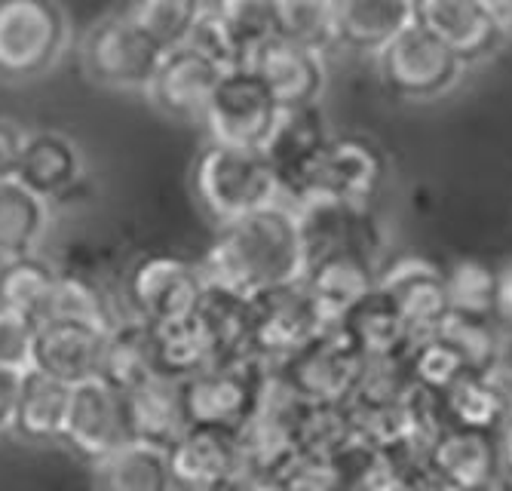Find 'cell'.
<instances>
[{
	"label": "cell",
	"mask_w": 512,
	"mask_h": 491,
	"mask_svg": "<svg viewBox=\"0 0 512 491\" xmlns=\"http://www.w3.org/2000/svg\"><path fill=\"white\" fill-rule=\"evenodd\" d=\"M200 267L206 283L237 292L249 301L301 283L307 274V243L298 209L279 200L221 225V234Z\"/></svg>",
	"instance_id": "1"
},
{
	"label": "cell",
	"mask_w": 512,
	"mask_h": 491,
	"mask_svg": "<svg viewBox=\"0 0 512 491\" xmlns=\"http://www.w3.org/2000/svg\"><path fill=\"white\" fill-rule=\"evenodd\" d=\"M68 406H71V387L68 384L28 369L22 378V390H19L13 430L31 442L62 439L65 421H68Z\"/></svg>",
	"instance_id": "23"
},
{
	"label": "cell",
	"mask_w": 512,
	"mask_h": 491,
	"mask_svg": "<svg viewBox=\"0 0 512 491\" xmlns=\"http://www.w3.org/2000/svg\"><path fill=\"white\" fill-rule=\"evenodd\" d=\"M37 323L19 310L0 304V366L28 372L31 369V347H34Z\"/></svg>",
	"instance_id": "32"
},
{
	"label": "cell",
	"mask_w": 512,
	"mask_h": 491,
	"mask_svg": "<svg viewBox=\"0 0 512 491\" xmlns=\"http://www.w3.org/2000/svg\"><path fill=\"white\" fill-rule=\"evenodd\" d=\"M249 65L264 77L279 108L316 105L325 89V56L289 37H270L249 56Z\"/></svg>",
	"instance_id": "17"
},
{
	"label": "cell",
	"mask_w": 512,
	"mask_h": 491,
	"mask_svg": "<svg viewBox=\"0 0 512 491\" xmlns=\"http://www.w3.org/2000/svg\"><path fill=\"white\" fill-rule=\"evenodd\" d=\"M169 467L175 485L191 491H215L246 467L240 430L224 427H188L172 445Z\"/></svg>",
	"instance_id": "14"
},
{
	"label": "cell",
	"mask_w": 512,
	"mask_h": 491,
	"mask_svg": "<svg viewBox=\"0 0 512 491\" xmlns=\"http://www.w3.org/2000/svg\"><path fill=\"white\" fill-rule=\"evenodd\" d=\"M25 372L4 369L0 366V430H13L16 406H19V390H22Z\"/></svg>",
	"instance_id": "35"
},
{
	"label": "cell",
	"mask_w": 512,
	"mask_h": 491,
	"mask_svg": "<svg viewBox=\"0 0 512 491\" xmlns=\"http://www.w3.org/2000/svg\"><path fill=\"white\" fill-rule=\"evenodd\" d=\"M215 13L234 31L246 56H252L261 43L279 37L283 25V0H215Z\"/></svg>",
	"instance_id": "28"
},
{
	"label": "cell",
	"mask_w": 512,
	"mask_h": 491,
	"mask_svg": "<svg viewBox=\"0 0 512 491\" xmlns=\"http://www.w3.org/2000/svg\"><path fill=\"white\" fill-rule=\"evenodd\" d=\"M375 59L384 86L408 102H424L448 93L467 68L417 19L402 28L384 50H378Z\"/></svg>",
	"instance_id": "4"
},
{
	"label": "cell",
	"mask_w": 512,
	"mask_h": 491,
	"mask_svg": "<svg viewBox=\"0 0 512 491\" xmlns=\"http://www.w3.org/2000/svg\"><path fill=\"white\" fill-rule=\"evenodd\" d=\"M99 378L111 384L117 393H129L135 387L148 384L151 378H160L154 369V347H151V326L142 320L114 323L108 329L105 356Z\"/></svg>",
	"instance_id": "22"
},
{
	"label": "cell",
	"mask_w": 512,
	"mask_h": 491,
	"mask_svg": "<svg viewBox=\"0 0 512 491\" xmlns=\"http://www.w3.org/2000/svg\"><path fill=\"white\" fill-rule=\"evenodd\" d=\"M50 320H71V323H89L99 329H111L117 320L111 317V310L102 298V292L80 280V277H59L56 295H53V307H50Z\"/></svg>",
	"instance_id": "30"
},
{
	"label": "cell",
	"mask_w": 512,
	"mask_h": 491,
	"mask_svg": "<svg viewBox=\"0 0 512 491\" xmlns=\"http://www.w3.org/2000/svg\"><path fill=\"white\" fill-rule=\"evenodd\" d=\"M503 16H506V22L512 28V0H506V4H503Z\"/></svg>",
	"instance_id": "37"
},
{
	"label": "cell",
	"mask_w": 512,
	"mask_h": 491,
	"mask_svg": "<svg viewBox=\"0 0 512 491\" xmlns=\"http://www.w3.org/2000/svg\"><path fill=\"white\" fill-rule=\"evenodd\" d=\"M163 53L126 10L99 19L83 40L89 77L114 89H148Z\"/></svg>",
	"instance_id": "7"
},
{
	"label": "cell",
	"mask_w": 512,
	"mask_h": 491,
	"mask_svg": "<svg viewBox=\"0 0 512 491\" xmlns=\"http://www.w3.org/2000/svg\"><path fill=\"white\" fill-rule=\"evenodd\" d=\"M194 188L203 209L218 225H230L283 200L279 175L261 148H234L218 142L200 154L194 166Z\"/></svg>",
	"instance_id": "2"
},
{
	"label": "cell",
	"mask_w": 512,
	"mask_h": 491,
	"mask_svg": "<svg viewBox=\"0 0 512 491\" xmlns=\"http://www.w3.org/2000/svg\"><path fill=\"white\" fill-rule=\"evenodd\" d=\"M491 310L497 323L512 332V261H506L494 274V289H491Z\"/></svg>",
	"instance_id": "34"
},
{
	"label": "cell",
	"mask_w": 512,
	"mask_h": 491,
	"mask_svg": "<svg viewBox=\"0 0 512 491\" xmlns=\"http://www.w3.org/2000/svg\"><path fill=\"white\" fill-rule=\"evenodd\" d=\"M129 442H142L160 452H172V445L188 430V415L181 403V384L169 378H151L148 384L123 393Z\"/></svg>",
	"instance_id": "18"
},
{
	"label": "cell",
	"mask_w": 512,
	"mask_h": 491,
	"mask_svg": "<svg viewBox=\"0 0 512 491\" xmlns=\"http://www.w3.org/2000/svg\"><path fill=\"white\" fill-rule=\"evenodd\" d=\"M68 43L59 0H0V77L31 80L50 71Z\"/></svg>",
	"instance_id": "3"
},
{
	"label": "cell",
	"mask_w": 512,
	"mask_h": 491,
	"mask_svg": "<svg viewBox=\"0 0 512 491\" xmlns=\"http://www.w3.org/2000/svg\"><path fill=\"white\" fill-rule=\"evenodd\" d=\"M151 347H154L157 375L178 381V384L218 363L215 347H212L203 323L197 320V314L188 320H178V323L151 326Z\"/></svg>",
	"instance_id": "21"
},
{
	"label": "cell",
	"mask_w": 512,
	"mask_h": 491,
	"mask_svg": "<svg viewBox=\"0 0 512 491\" xmlns=\"http://www.w3.org/2000/svg\"><path fill=\"white\" fill-rule=\"evenodd\" d=\"M221 74H224L221 65L197 53L188 43H181V47L163 53L157 74L148 86V96L169 117L203 120Z\"/></svg>",
	"instance_id": "15"
},
{
	"label": "cell",
	"mask_w": 512,
	"mask_h": 491,
	"mask_svg": "<svg viewBox=\"0 0 512 491\" xmlns=\"http://www.w3.org/2000/svg\"><path fill=\"white\" fill-rule=\"evenodd\" d=\"M329 314L301 283L283 286L252 298V344L249 353L258 356H292L298 347L322 335V323Z\"/></svg>",
	"instance_id": "10"
},
{
	"label": "cell",
	"mask_w": 512,
	"mask_h": 491,
	"mask_svg": "<svg viewBox=\"0 0 512 491\" xmlns=\"http://www.w3.org/2000/svg\"><path fill=\"white\" fill-rule=\"evenodd\" d=\"M25 136L28 132L22 126H16L13 120H0V182L16 178L22 148H25Z\"/></svg>",
	"instance_id": "33"
},
{
	"label": "cell",
	"mask_w": 512,
	"mask_h": 491,
	"mask_svg": "<svg viewBox=\"0 0 512 491\" xmlns=\"http://www.w3.org/2000/svg\"><path fill=\"white\" fill-rule=\"evenodd\" d=\"M264 378L255 360L215 363L200 375L181 381V403L191 427H224L243 430L258 409Z\"/></svg>",
	"instance_id": "8"
},
{
	"label": "cell",
	"mask_w": 512,
	"mask_h": 491,
	"mask_svg": "<svg viewBox=\"0 0 512 491\" xmlns=\"http://www.w3.org/2000/svg\"><path fill=\"white\" fill-rule=\"evenodd\" d=\"M332 139L325 114L316 105H301V108H283L276 117V126L270 139L264 142V154L273 163L279 185H283V197H298L304 175L310 172L313 160Z\"/></svg>",
	"instance_id": "16"
},
{
	"label": "cell",
	"mask_w": 512,
	"mask_h": 491,
	"mask_svg": "<svg viewBox=\"0 0 512 491\" xmlns=\"http://www.w3.org/2000/svg\"><path fill=\"white\" fill-rule=\"evenodd\" d=\"M215 491H283V488H279V482L270 470H258V467L246 464L234 479H227Z\"/></svg>",
	"instance_id": "36"
},
{
	"label": "cell",
	"mask_w": 512,
	"mask_h": 491,
	"mask_svg": "<svg viewBox=\"0 0 512 491\" xmlns=\"http://www.w3.org/2000/svg\"><path fill=\"white\" fill-rule=\"evenodd\" d=\"M203 10V0H132L126 13L160 50H175L188 40Z\"/></svg>",
	"instance_id": "27"
},
{
	"label": "cell",
	"mask_w": 512,
	"mask_h": 491,
	"mask_svg": "<svg viewBox=\"0 0 512 491\" xmlns=\"http://www.w3.org/2000/svg\"><path fill=\"white\" fill-rule=\"evenodd\" d=\"M491 4H494V7H497L500 13H503V4H506V0H491Z\"/></svg>",
	"instance_id": "38"
},
{
	"label": "cell",
	"mask_w": 512,
	"mask_h": 491,
	"mask_svg": "<svg viewBox=\"0 0 512 491\" xmlns=\"http://www.w3.org/2000/svg\"><path fill=\"white\" fill-rule=\"evenodd\" d=\"M105 341H108V329L89 323H71V320L40 323L31 347V369L68 387L96 381L102 372Z\"/></svg>",
	"instance_id": "13"
},
{
	"label": "cell",
	"mask_w": 512,
	"mask_h": 491,
	"mask_svg": "<svg viewBox=\"0 0 512 491\" xmlns=\"http://www.w3.org/2000/svg\"><path fill=\"white\" fill-rule=\"evenodd\" d=\"M50 225V203L28 191L19 178L0 182V261L34 255Z\"/></svg>",
	"instance_id": "25"
},
{
	"label": "cell",
	"mask_w": 512,
	"mask_h": 491,
	"mask_svg": "<svg viewBox=\"0 0 512 491\" xmlns=\"http://www.w3.org/2000/svg\"><path fill=\"white\" fill-rule=\"evenodd\" d=\"M203 292V267L181 255H145L126 277V301L132 307V317L148 326L194 317Z\"/></svg>",
	"instance_id": "6"
},
{
	"label": "cell",
	"mask_w": 512,
	"mask_h": 491,
	"mask_svg": "<svg viewBox=\"0 0 512 491\" xmlns=\"http://www.w3.org/2000/svg\"><path fill=\"white\" fill-rule=\"evenodd\" d=\"M335 43L359 53H378L414 22V0H332Z\"/></svg>",
	"instance_id": "20"
},
{
	"label": "cell",
	"mask_w": 512,
	"mask_h": 491,
	"mask_svg": "<svg viewBox=\"0 0 512 491\" xmlns=\"http://www.w3.org/2000/svg\"><path fill=\"white\" fill-rule=\"evenodd\" d=\"M279 102L270 93L264 77L246 62L227 68L206 105L203 123L218 145L234 148H264L279 117Z\"/></svg>",
	"instance_id": "5"
},
{
	"label": "cell",
	"mask_w": 512,
	"mask_h": 491,
	"mask_svg": "<svg viewBox=\"0 0 512 491\" xmlns=\"http://www.w3.org/2000/svg\"><path fill=\"white\" fill-rule=\"evenodd\" d=\"M99 491H172L169 452L151 449L142 442H123L120 449L96 461Z\"/></svg>",
	"instance_id": "24"
},
{
	"label": "cell",
	"mask_w": 512,
	"mask_h": 491,
	"mask_svg": "<svg viewBox=\"0 0 512 491\" xmlns=\"http://www.w3.org/2000/svg\"><path fill=\"white\" fill-rule=\"evenodd\" d=\"M387 175V160L375 142L362 136H332L313 160L304 185L295 197L301 200H335V203H368Z\"/></svg>",
	"instance_id": "9"
},
{
	"label": "cell",
	"mask_w": 512,
	"mask_h": 491,
	"mask_svg": "<svg viewBox=\"0 0 512 491\" xmlns=\"http://www.w3.org/2000/svg\"><path fill=\"white\" fill-rule=\"evenodd\" d=\"M80 175H83V160L68 136L53 129L28 132L16 172V178L28 191H34L46 203L62 200L68 191H74Z\"/></svg>",
	"instance_id": "19"
},
{
	"label": "cell",
	"mask_w": 512,
	"mask_h": 491,
	"mask_svg": "<svg viewBox=\"0 0 512 491\" xmlns=\"http://www.w3.org/2000/svg\"><path fill=\"white\" fill-rule=\"evenodd\" d=\"M414 19L463 65L491 56L509 34L506 16L491 0H414Z\"/></svg>",
	"instance_id": "11"
},
{
	"label": "cell",
	"mask_w": 512,
	"mask_h": 491,
	"mask_svg": "<svg viewBox=\"0 0 512 491\" xmlns=\"http://www.w3.org/2000/svg\"><path fill=\"white\" fill-rule=\"evenodd\" d=\"M62 439L86 461H102L123 442H129L126 427V403L102 378L71 387V406Z\"/></svg>",
	"instance_id": "12"
},
{
	"label": "cell",
	"mask_w": 512,
	"mask_h": 491,
	"mask_svg": "<svg viewBox=\"0 0 512 491\" xmlns=\"http://www.w3.org/2000/svg\"><path fill=\"white\" fill-rule=\"evenodd\" d=\"M184 43L194 47L197 53H203L206 59H212L215 65H221L224 71L249 62L246 50L240 47V40L234 37V31L224 25V19L215 13V7H206L200 13L197 25L191 28V34H188V40H184Z\"/></svg>",
	"instance_id": "31"
},
{
	"label": "cell",
	"mask_w": 512,
	"mask_h": 491,
	"mask_svg": "<svg viewBox=\"0 0 512 491\" xmlns=\"http://www.w3.org/2000/svg\"><path fill=\"white\" fill-rule=\"evenodd\" d=\"M59 277L62 274L56 267L40 261L37 255L4 261V267H0V304L19 310L40 326L50 317Z\"/></svg>",
	"instance_id": "26"
},
{
	"label": "cell",
	"mask_w": 512,
	"mask_h": 491,
	"mask_svg": "<svg viewBox=\"0 0 512 491\" xmlns=\"http://www.w3.org/2000/svg\"><path fill=\"white\" fill-rule=\"evenodd\" d=\"M279 37H289L295 43L316 53L335 50V19L332 0H283V25Z\"/></svg>",
	"instance_id": "29"
}]
</instances>
